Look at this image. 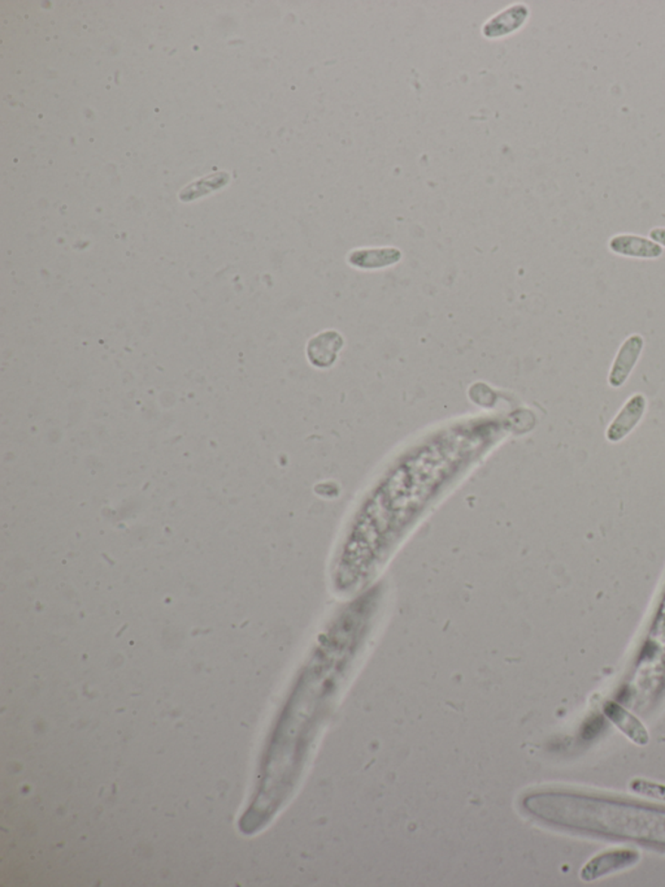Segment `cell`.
Wrapping results in <instances>:
<instances>
[{
	"label": "cell",
	"instance_id": "1",
	"mask_svg": "<svg viewBox=\"0 0 665 887\" xmlns=\"http://www.w3.org/2000/svg\"><path fill=\"white\" fill-rule=\"evenodd\" d=\"M529 16H531V9L528 5H510L483 24L482 34L488 39L503 38L522 29V27L528 23Z\"/></svg>",
	"mask_w": 665,
	"mask_h": 887
},
{
	"label": "cell",
	"instance_id": "5",
	"mask_svg": "<svg viewBox=\"0 0 665 887\" xmlns=\"http://www.w3.org/2000/svg\"><path fill=\"white\" fill-rule=\"evenodd\" d=\"M341 349V337L337 334H324L317 336L308 345V357L313 365L325 368L331 365Z\"/></svg>",
	"mask_w": 665,
	"mask_h": 887
},
{
	"label": "cell",
	"instance_id": "2",
	"mask_svg": "<svg viewBox=\"0 0 665 887\" xmlns=\"http://www.w3.org/2000/svg\"><path fill=\"white\" fill-rule=\"evenodd\" d=\"M643 347H645V340L640 335L629 336L624 341L618 354H616L611 371H609L608 383L611 387L620 388L621 385L625 384L629 375L632 374L633 369L636 368L637 362H639Z\"/></svg>",
	"mask_w": 665,
	"mask_h": 887
},
{
	"label": "cell",
	"instance_id": "3",
	"mask_svg": "<svg viewBox=\"0 0 665 887\" xmlns=\"http://www.w3.org/2000/svg\"><path fill=\"white\" fill-rule=\"evenodd\" d=\"M609 251L621 257L637 260H658L663 255V246L646 237L637 235H618L608 242Z\"/></svg>",
	"mask_w": 665,
	"mask_h": 887
},
{
	"label": "cell",
	"instance_id": "4",
	"mask_svg": "<svg viewBox=\"0 0 665 887\" xmlns=\"http://www.w3.org/2000/svg\"><path fill=\"white\" fill-rule=\"evenodd\" d=\"M646 411V399L642 394H634L625 403L624 408L618 412V417L612 422L607 430V439L609 442L618 443L623 440L639 423Z\"/></svg>",
	"mask_w": 665,
	"mask_h": 887
},
{
	"label": "cell",
	"instance_id": "6",
	"mask_svg": "<svg viewBox=\"0 0 665 887\" xmlns=\"http://www.w3.org/2000/svg\"><path fill=\"white\" fill-rule=\"evenodd\" d=\"M649 237H651L652 241L658 242L659 245L665 248V228H654L649 232Z\"/></svg>",
	"mask_w": 665,
	"mask_h": 887
}]
</instances>
